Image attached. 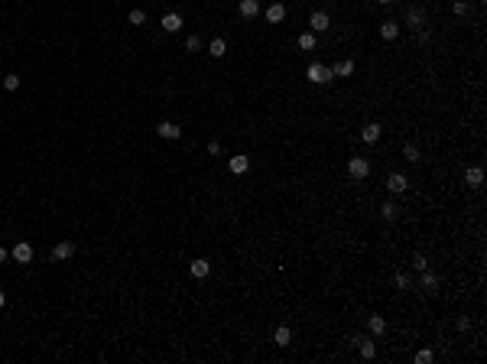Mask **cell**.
<instances>
[{"label":"cell","mask_w":487,"mask_h":364,"mask_svg":"<svg viewBox=\"0 0 487 364\" xmlns=\"http://www.w3.org/2000/svg\"><path fill=\"white\" fill-rule=\"evenodd\" d=\"M406 20H410V26H425V10L422 7H410L406 10Z\"/></svg>","instance_id":"5bb4252c"},{"label":"cell","mask_w":487,"mask_h":364,"mask_svg":"<svg viewBox=\"0 0 487 364\" xmlns=\"http://www.w3.org/2000/svg\"><path fill=\"white\" fill-rule=\"evenodd\" d=\"M464 182L471 189H481L484 186V169H481V166H468V169H464Z\"/></svg>","instance_id":"8992f818"},{"label":"cell","mask_w":487,"mask_h":364,"mask_svg":"<svg viewBox=\"0 0 487 364\" xmlns=\"http://www.w3.org/2000/svg\"><path fill=\"white\" fill-rule=\"evenodd\" d=\"M225 52H227V42H225V39H211V42H208V55H215V59H221Z\"/></svg>","instance_id":"ffe728a7"},{"label":"cell","mask_w":487,"mask_h":364,"mask_svg":"<svg viewBox=\"0 0 487 364\" xmlns=\"http://www.w3.org/2000/svg\"><path fill=\"white\" fill-rule=\"evenodd\" d=\"M227 169H231L234 176H244V172L250 169V156H231V160H227Z\"/></svg>","instance_id":"52a82bcc"},{"label":"cell","mask_w":487,"mask_h":364,"mask_svg":"<svg viewBox=\"0 0 487 364\" xmlns=\"http://www.w3.org/2000/svg\"><path fill=\"white\" fill-rule=\"evenodd\" d=\"M305 78H309L312 85H328V81L335 78V72L325 69V65H318V62H312L309 69H305Z\"/></svg>","instance_id":"6da1fadb"},{"label":"cell","mask_w":487,"mask_h":364,"mask_svg":"<svg viewBox=\"0 0 487 364\" xmlns=\"http://www.w3.org/2000/svg\"><path fill=\"white\" fill-rule=\"evenodd\" d=\"M332 72H335V78H338V75H341V78H348L351 72H354V62H351V59H341V62L335 65Z\"/></svg>","instance_id":"44dd1931"},{"label":"cell","mask_w":487,"mask_h":364,"mask_svg":"<svg viewBox=\"0 0 487 364\" xmlns=\"http://www.w3.org/2000/svg\"><path fill=\"white\" fill-rule=\"evenodd\" d=\"M266 20H270V23H283V20H286V7H283V3H270V7H266Z\"/></svg>","instance_id":"8fae6325"},{"label":"cell","mask_w":487,"mask_h":364,"mask_svg":"<svg viewBox=\"0 0 487 364\" xmlns=\"http://www.w3.org/2000/svg\"><path fill=\"white\" fill-rule=\"evenodd\" d=\"M130 23L133 26H143V23H147V13H143V10H130Z\"/></svg>","instance_id":"83f0119b"},{"label":"cell","mask_w":487,"mask_h":364,"mask_svg":"<svg viewBox=\"0 0 487 364\" xmlns=\"http://www.w3.org/2000/svg\"><path fill=\"white\" fill-rule=\"evenodd\" d=\"M451 10H455V16H464V13H468V3H464V0H455Z\"/></svg>","instance_id":"1f68e13d"},{"label":"cell","mask_w":487,"mask_h":364,"mask_svg":"<svg viewBox=\"0 0 487 364\" xmlns=\"http://www.w3.org/2000/svg\"><path fill=\"white\" fill-rule=\"evenodd\" d=\"M315 42H318L315 33H302L299 36V49H315Z\"/></svg>","instance_id":"cb8c5ba5"},{"label":"cell","mask_w":487,"mask_h":364,"mask_svg":"<svg viewBox=\"0 0 487 364\" xmlns=\"http://www.w3.org/2000/svg\"><path fill=\"white\" fill-rule=\"evenodd\" d=\"M380 215L387 218V221H393V218H396V215H400V208H396L393 202H383V208H380Z\"/></svg>","instance_id":"d4e9b609"},{"label":"cell","mask_w":487,"mask_h":364,"mask_svg":"<svg viewBox=\"0 0 487 364\" xmlns=\"http://www.w3.org/2000/svg\"><path fill=\"white\" fill-rule=\"evenodd\" d=\"M208 153H211V156L221 153V143H218V140H211V143H208Z\"/></svg>","instance_id":"836d02e7"},{"label":"cell","mask_w":487,"mask_h":364,"mask_svg":"<svg viewBox=\"0 0 487 364\" xmlns=\"http://www.w3.org/2000/svg\"><path fill=\"white\" fill-rule=\"evenodd\" d=\"M273 341H276L279 348H286L289 341H293V332H289V328H286V325H279V328H276V332H273Z\"/></svg>","instance_id":"d6986e66"},{"label":"cell","mask_w":487,"mask_h":364,"mask_svg":"<svg viewBox=\"0 0 487 364\" xmlns=\"http://www.w3.org/2000/svg\"><path fill=\"white\" fill-rule=\"evenodd\" d=\"M367 328H371V335H383L387 332V319L383 316H371L367 319Z\"/></svg>","instance_id":"2e32d148"},{"label":"cell","mask_w":487,"mask_h":364,"mask_svg":"<svg viewBox=\"0 0 487 364\" xmlns=\"http://www.w3.org/2000/svg\"><path fill=\"white\" fill-rule=\"evenodd\" d=\"M348 172H351V179H367V176H371V163H367L364 156H351Z\"/></svg>","instance_id":"7a4b0ae2"},{"label":"cell","mask_w":487,"mask_h":364,"mask_svg":"<svg viewBox=\"0 0 487 364\" xmlns=\"http://www.w3.org/2000/svg\"><path fill=\"white\" fill-rule=\"evenodd\" d=\"M419 283H422V289H425V293H435V286H439V277H435L432 270H422Z\"/></svg>","instance_id":"9a60e30c"},{"label":"cell","mask_w":487,"mask_h":364,"mask_svg":"<svg viewBox=\"0 0 487 364\" xmlns=\"http://www.w3.org/2000/svg\"><path fill=\"white\" fill-rule=\"evenodd\" d=\"M361 137H364V143H377L380 140V124H364Z\"/></svg>","instance_id":"ac0fdd59"},{"label":"cell","mask_w":487,"mask_h":364,"mask_svg":"<svg viewBox=\"0 0 487 364\" xmlns=\"http://www.w3.org/2000/svg\"><path fill=\"white\" fill-rule=\"evenodd\" d=\"M387 189H390V192H406V189H410V179L403 176V172H390Z\"/></svg>","instance_id":"ba28073f"},{"label":"cell","mask_w":487,"mask_h":364,"mask_svg":"<svg viewBox=\"0 0 487 364\" xmlns=\"http://www.w3.org/2000/svg\"><path fill=\"white\" fill-rule=\"evenodd\" d=\"M328 23H332V20H328V13H325V10H315V13L309 16V26H312V33H322V30H328Z\"/></svg>","instance_id":"9c48e42d"},{"label":"cell","mask_w":487,"mask_h":364,"mask_svg":"<svg viewBox=\"0 0 487 364\" xmlns=\"http://www.w3.org/2000/svg\"><path fill=\"white\" fill-rule=\"evenodd\" d=\"M432 351H429V348H422V351H416V364H432Z\"/></svg>","instance_id":"4316f807"},{"label":"cell","mask_w":487,"mask_h":364,"mask_svg":"<svg viewBox=\"0 0 487 364\" xmlns=\"http://www.w3.org/2000/svg\"><path fill=\"white\" fill-rule=\"evenodd\" d=\"M3 306H7V296H3V293H0V309H3Z\"/></svg>","instance_id":"d590c367"},{"label":"cell","mask_w":487,"mask_h":364,"mask_svg":"<svg viewBox=\"0 0 487 364\" xmlns=\"http://www.w3.org/2000/svg\"><path fill=\"white\" fill-rule=\"evenodd\" d=\"M186 52H201V39L198 36H188L186 39Z\"/></svg>","instance_id":"484cf974"},{"label":"cell","mask_w":487,"mask_h":364,"mask_svg":"<svg viewBox=\"0 0 487 364\" xmlns=\"http://www.w3.org/2000/svg\"><path fill=\"white\" fill-rule=\"evenodd\" d=\"M156 133H159L162 140H179L182 137V127L172 124V121H162V124H156Z\"/></svg>","instance_id":"5b68a950"},{"label":"cell","mask_w":487,"mask_h":364,"mask_svg":"<svg viewBox=\"0 0 487 364\" xmlns=\"http://www.w3.org/2000/svg\"><path fill=\"white\" fill-rule=\"evenodd\" d=\"M162 30H166V33H179V30H182V16H179V13H166V16H162Z\"/></svg>","instance_id":"7c38bea8"},{"label":"cell","mask_w":487,"mask_h":364,"mask_svg":"<svg viewBox=\"0 0 487 364\" xmlns=\"http://www.w3.org/2000/svg\"><path fill=\"white\" fill-rule=\"evenodd\" d=\"M3 88H7V91H16V88H20V75H7L3 78Z\"/></svg>","instance_id":"f546056e"},{"label":"cell","mask_w":487,"mask_h":364,"mask_svg":"<svg viewBox=\"0 0 487 364\" xmlns=\"http://www.w3.org/2000/svg\"><path fill=\"white\" fill-rule=\"evenodd\" d=\"M393 283H396V289H412V277L410 273H396Z\"/></svg>","instance_id":"603a6c76"},{"label":"cell","mask_w":487,"mask_h":364,"mask_svg":"<svg viewBox=\"0 0 487 364\" xmlns=\"http://www.w3.org/2000/svg\"><path fill=\"white\" fill-rule=\"evenodd\" d=\"M7 257H10V250H3V247H0V264H3V260H7Z\"/></svg>","instance_id":"e575fe53"},{"label":"cell","mask_w":487,"mask_h":364,"mask_svg":"<svg viewBox=\"0 0 487 364\" xmlns=\"http://www.w3.org/2000/svg\"><path fill=\"white\" fill-rule=\"evenodd\" d=\"M10 257H13L16 264H30V260H33V244H26V241H20V244H13V250H10Z\"/></svg>","instance_id":"3957f363"},{"label":"cell","mask_w":487,"mask_h":364,"mask_svg":"<svg viewBox=\"0 0 487 364\" xmlns=\"http://www.w3.org/2000/svg\"><path fill=\"white\" fill-rule=\"evenodd\" d=\"M377 3H390V0H377Z\"/></svg>","instance_id":"8d00e7d4"},{"label":"cell","mask_w":487,"mask_h":364,"mask_svg":"<svg viewBox=\"0 0 487 364\" xmlns=\"http://www.w3.org/2000/svg\"><path fill=\"white\" fill-rule=\"evenodd\" d=\"M412 267H416L419 273L422 270H429V257H422V254H416V260H412Z\"/></svg>","instance_id":"4dcf8cb0"},{"label":"cell","mask_w":487,"mask_h":364,"mask_svg":"<svg viewBox=\"0 0 487 364\" xmlns=\"http://www.w3.org/2000/svg\"><path fill=\"white\" fill-rule=\"evenodd\" d=\"M69 257H75V244L72 241H62V244H55L49 250V260H69Z\"/></svg>","instance_id":"277c9868"},{"label":"cell","mask_w":487,"mask_h":364,"mask_svg":"<svg viewBox=\"0 0 487 364\" xmlns=\"http://www.w3.org/2000/svg\"><path fill=\"white\" fill-rule=\"evenodd\" d=\"M237 10H240V16H244V20H254V16L260 13V0H240Z\"/></svg>","instance_id":"30bf717a"},{"label":"cell","mask_w":487,"mask_h":364,"mask_svg":"<svg viewBox=\"0 0 487 364\" xmlns=\"http://www.w3.org/2000/svg\"><path fill=\"white\" fill-rule=\"evenodd\" d=\"M354 348L361 351V358H367V361H371V358H377V345H374L371 338H361V341L354 345Z\"/></svg>","instance_id":"4fadbf2b"},{"label":"cell","mask_w":487,"mask_h":364,"mask_svg":"<svg viewBox=\"0 0 487 364\" xmlns=\"http://www.w3.org/2000/svg\"><path fill=\"white\" fill-rule=\"evenodd\" d=\"M188 270H192V277L205 280V277L211 273V264H208V260H192V267H188Z\"/></svg>","instance_id":"e0dca14e"},{"label":"cell","mask_w":487,"mask_h":364,"mask_svg":"<svg viewBox=\"0 0 487 364\" xmlns=\"http://www.w3.org/2000/svg\"><path fill=\"white\" fill-rule=\"evenodd\" d=\"M468 328H471V319L461 316V319H458V332H468Z\"/></svg>","instance_id":"d6a6232c"},{"label":"cell","mask_w":487,"mask_h":364,"mask_svg":"<svg viewBox=\"0 0 487 364\" xmlns=\"http://www.w3.org/2000/svg\"><path fill=\"white\" fill-rule=\"evenodd\" d=\"M380 36H383V39L390 42V39H396V36H400V26H396L393 20H387V23L380 26Z\"/></svg>","instance_id":"7402d4cb"},{"label":"cell","mask_w":487,"mask_h":364,"mask_svg":"<svg viewBox=\"0 0 487 364\" xmlns=\"http://www.w3.org/2000/svg\"><path fill=\"white\" fill-rule=\"evenodd\" d=\"M403 156H406L410 163H416V160H419V150L412 147V143H406V147H403Z\"/></svg>","instance_id":"f1b7e54d"}]
</instances>
